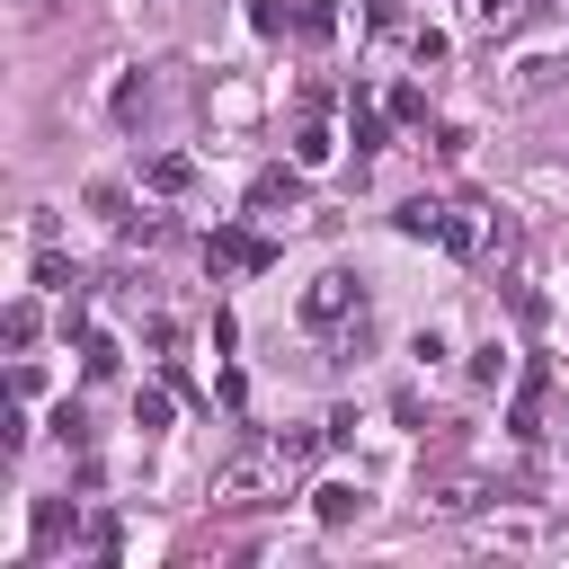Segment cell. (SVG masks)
<instances>
[{
    "label": "cell",
    "mask_w": 569,
    "mask_h": 569,
    "mask_svg": "<svg viewBox=\"0 0 569 569\" xmlns=\"http://www.w3.org/2000/svg\"><path fill=\"white\" fill-rule=\"evenodd\" d=\"M302 329H365V284L347 276V267H329V276H311L302 284Z\"/></svg>",
    "instance_id": "6da1fadb"
},
{
    "label": "cell",
    "mask_w": 569,
    "mask_h": 569,
    "mask_svg": "<svg viewBox=\"0 0 569 569\" xmlns=\"http://www.w3.org/2000/svg\"><path fill=\"white\" fill-rule=\"evenodd\" d=\"M204 258H213V267L267 276V267H276V240H258V231H240V222H213V231H204Z\"/></svg>",
    "instance_id": "7a4b0ae2"
},
{
    "label": "cell",
    "mask_w": 569,
    "mask_h": 569,
    "mask_svg": "<svg viewBox=\"0 0 569 569\" xmlns=\"http://www.w3.org/2000/svg\"><path fill=\"white\" fill-rule=\"evenodd\" d=\"M276 204H284V213L302 204V178H293V169H258V178H249V213H276Z\"/></svg>",
    "instance_id": "3957f363"
},
{
    "label": "cell",
    "mask_w": 569,
    "mask_h": 569,
    "mask_svg": "<svg viewBox=\"0 0 569 569\" xmlns=\"http://www.w3.org/2000/svg\"><path fill=\"white\" fill-rule=\"evenodd\" d=\"M391 222H400L409 240H445V231H453V204H436V196H409Z\"/></svg>",
    "instance_id": "277c9868"
},
{
    "label": "cell",
    "mask_w": 569,
    "mask_h": 569,
    "mask_svg": "<svg viewBox=\"0 0 569 569\" xmlns=\"http://www.w3.org/2000/svg\"><path fill=\"white\" fill-rule=\"evenodd\" d=\"M542 391H551V373L533 365V373H525V391H516V409H507V427H516V436H542Z\"/></svg>",
    "instance_id": "5b68a950"
},
{
    "label": "cell",
    "mask_w": 569,
    "mask_h": 569,
    "mask_svg": "<svg viewBox=\"0 0 569 569\" xmlns=\"http://www.w3.org/2000/svg\"><path fill=\"white\" fill-rule=\"evenodd\" d=\"M116 365H124V356H116V338H98V329H89V338H80V373H89V382H116Z\"/></svg>",
    "instance_id": "8992f818"
},
{
    "label": "cell",
    "mask_w": 569,
    "mask_h": 569,
    "mask_svg": "<svg viewBox=\"0 0 569 569\" xmlns=\"http://www.w3.org/2000/svg\"><path fill=\"white\" fill-rule=\"evenodd\" d=\"M356 507H365V489H347V480H329L320 489V525L338 533V525H356Z\"/></svg>",
    "instance_id": "52a82bcc"
},
{
    "label": "cell",
    "mask_w": 569,
    "mask_h": 569,
    "mask_svg": "<svg viewBox=\"0 0 569 569\" xmlns=\"http://www.w3.org/2000/svg\"><path fill=\"white\" fill-rule=\"evenodd\" d=\"M133 427L160 436V427H169V391H133Z\"/></svg>",
    "instance_id": "ba28073f"
},
{
    "label": "cell",
    "mask_w": 569,
    "mask_h": 569,
    "mask_svg": "<svg viewBox=\"0 0 569 569\" xmlns=\"http://www.w3.org/2000/svg\"><path fill=\"white\" fill-rule=\"evenodd\" d=\"M249 27H258V36H284L293 9H284V0H249Z\"/></svg>",
    "instance_id": "9c48e42d"
},
{
    "label": "cell",
    "mask_w": 569,
    "mask_h": 569,
    "mask_svg": "<svg viewBox=\"0 0 569 569\" xmlns=\"http://www.w3.org/2000/svg\"><path fill=\"white\" fill-rule=\"evenodd\" d=\"M293 160L320 169V160H329V124H302V133H293Z\"/></svg>",
    "instance_id": "30bf717a"
},
{
    "label": "cell",
    "mask_w": 569,
    "mask_h": 569,
    "mask_svg": "<svg viewBox=\"0 0 569 569\" xmlns=\"http://www.w3.org/2000/svg\"><path fill=\"white\" fill-rule=\"evenodd\" d=\"M293 27H302V36H329V27H338V9H329V0H302V9H293Z\"/></svg>",
    "instance_id": "8fae6325"
},
{
    "label": "cell",
    "mask_w": 569,
    "mask_h": 569,
    "mask_svg": "<svg viewBox=\"0 0 569 569\" xmlns=\"http://www.w3.org/2000/svg\"><path fill=\"white\" fill-rule=\"evenodd\" d=\"M151 187H160V196H178V187H187V160H178V151H160V160H151Z\"/></svg>",
    "instance_id": "7c38bea8"
},
{
    "label": "cell",
    "mask_w": 569,
    "mask_h": 569,
    "mask_svg": "<svg viewBox=\"0 0 569 569\" xmlns=\"http://www.w3.org/2000/svg\"><path fill=\"white\" fill-rule=\"evenodd\" d=\"M53 436H62V445H89V418H80V409L62 400V409H53Z\"/></svg>",
    "instance_id": "4fadbf2b"
},
{
    "label": "cell",
    "mask_w": 569,
    "mask_h": 569,
    "mask_svg": "<svg viewBox=\"0 0 569 569\" xmlns=\"http://www.w3.org/2000/svg\"><path fill=\"white\" fill-rule=\"evenodd\" d=\"M62 525H71V516H62V498H44V507H36V542H62Z\"/></svg>",
    "instance_id": "5bb4252c"
}]
</instances>
